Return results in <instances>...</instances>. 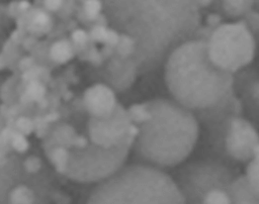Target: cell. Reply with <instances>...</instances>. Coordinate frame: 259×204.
Listing matches in <instances>:
<instances>
[{
	"mask_svg": "<svg viewBox=\"0 0 259 204\" xmlns=\"http://www.w3.org/2000/svg\"><path fill=\"white\" fill-rule=\"evenodd\" d=\"M102 3L109 25L133 39L139 74L157 69L178 46L195 39L202 19L195 1Z\"/></svg>",
	"mask_w": 259,
	"mask_h": 204,
	"instance_id": "2",
	"label": "cell"
},
{
	"mask_svg": "<svg viewBox=\"0 0 259 204\" xmlns=\"http://www.w3.org/2000/svg\"><path fill=\"white\" fill-rule=\"evenodd\" d=\"M164 79L173 100L205 126L243 112L234 75L211 64L205 40L191 39L178 46L164 64Z\"/></svg>",
	"mask_w": 259,
	"mask_h": 204,
	"instance_id": "3",
	"label": "cell"
},
{
	"mask_svg": "<svg viewBox=\"0 0 259 204\" xmlns=\"http://www.w3.org/2000/svg\"><path fill=\"white\" fill-rule=\"evenodd\" d=\"M126 109L138 127L133 150L141 164L173 168L193 150L199 136V122L175 100L155 98Z\"/></svg>",
	"mask_w": 259,
	"mask_h": 204,
	"instance_id": "4",
	"label": "cell"
},
{
	"mask_svg": "<svg viewBox=\"0 0 259 204\" xmlns=\"http://www.w3.org/2000/svg\"><path fill=\"white\" fill-rule=\"evenodd\" d=\"M243 176L250 188L259 193V146L256 148L253 158L246 164L245 174Z\"/></svg>",
	"mask_w": 259,
	"mask_h": 204,
	"instance_id": "12",
	"label": "cell"
},
{
	"mask_svg": "<svg viewBox=\"0 0 259 204\" xmlns=\"http://www.w3.org/2000/svg\"><path fill=\"white\" fill-rule=\"evenodd\" d=\"M137 135L116 93L93 82L68 91L37 139L55 172L74 182L99 183L123 167Z\"/></svg>",
	"mask_w": 259,
	"mask_h": 204,
	"instance_id": "1",
	"label": "cell"
},
{
	"mask_svg": "<svg viewBox=\"0 0 259 204\" xmlns=\"http://www.w3.org/2000/svg\"><path fill=\"white\" fill-rule=\"evenodd\" d=\"M255 1H213L214 11L219 12L223 18L240 20L247 13L253 10Z\"/></svg>",
	"mask_w": 259,
	"mask_h": 204,
	"instance_id": "10",
	"label": "cell"
},
{
	"mask_svg": "<svg viewBox=\"0 0 259 204\" xmlns=\"http://www.w3.org/2000/svg\"><path fill=\"white\" fill-rule=\"evenodd\" d=\"M205 42L211 64L231 75L249 66L255 58L257 40L244 19L221 23Z\"/></svg>",
	"mask_w": 259,
	"mask_h": 204,
	"instance_id": "7",
	"label": "cell"
},
{
	"mask_svg": "<svg viewBox=\"0 0 259 204\" xmlns=\"http://www.w3.org/2000/svg\"><path fill=\"white\" fill-rule=\"evenodd\" d=\"M240 176L232 164L220 159H201L180 166L172 178L185 204H201L209 191L229 187Z\"/></svg>",
	"mask_w": 259,
	"mask_h": 204,
	"instance_id": "8",
	"label": "cell"
},
{
	"mask_svg": "<svg viewBox=\"0 0 259 204\" xmlns=\"http://www.w3.org/2000/svg\"><path fill=\"white\" fill-rule=\"evenodd\" d=\"M245 96L250 108H254L259 116V77L251 76L250 79L246 81V86L244 88Z\"/></svg>",
	"mask_w": 259,
	"mask_h": 204,
	"instance_id": "13",
	"label": "cell"
},
{
	"mask_svg": "<svg viewBox=\"0 0 259 204\" xmlns=\"http://www.w3.org/2000/svg\"><path fill=\"white\" fill-rule=\"evenodd\" d=\"M8 13H7V5L0 4V34L2 33L3 28L6 26L8 21Z\"/></svg>",
	"mask_w": 259,
	"mask_h": 204,
	"instance_id": "14",
	"label": "cell"
},
{
	"mask_svg": "<svg viewBox=\"0 0 259 204\" xmlns=\"http://www.w3.org/2000/svg\"><path fill=\"white\" fill-rule=\"evenodd\" d=\"M53 172L38 139L0 115V204H50Z\"/></svg>",
	"mask_w": 259,
	"mask_h": 204,
	"instance_id": "5",
	"label": "cell"
},
{
	"mask_svg": "<svg viewBox=\"0 0 259 204\" xmlns=\"http://www.w3.org/2000/svg\"><path fill=\"white\" fill-rule=\"evenodd\" d=\"M256 40H258V41H259V31H258V33L256 34Z\"/></svg>",
	"mask_w": 259,
	"mask_h": 204,
	"instance_id": "15",
	"label": "cell"
},
{
	"mask_svg": "<svg viewBox=\"0 0 259 204\" xmlns=\"http://www.w3.org/2000/svg\"><path fill=\"white\" fill-rule=\"evenodd\" d=\"M206 127L212 146L226 163L247 164L259 146L258 130L242 114L227 116Z\"/></svg>",
	"mask_w": 259,
	"mask_h": 204,
	"instance_id": "9",
	"label": "cell"
},
{
	"mask_svg": "<svg viewBox=\"0 0 259 204\" xmlns=\"http://www.w3.org/2000/svg\"><path fill=\"white\" fill-rule=\"evenodd\" d=\"M229 191L232 204H259V193L250 188L243 175L230 185Z\"/></svg>",
	"mask_w": 259,
	"mask_h": 204,
	"instance_id": "11",
	"label": "cell"
},
{
	"mask_svg": "<svg viewBox=\"0 0 259 204\" xmlns=\"http://www.w3.org/2000/svg\"><path fill=\"white\" fill-rule=\"evenodd\" d=\"M87 204H185L172 176L161 169L123 166L92 190Z\"/></svg>",
	"mask_w": 259,
	"mask_h": 204,
	"instance_id": "6",
	"label": "cell"
}]
</instances>
